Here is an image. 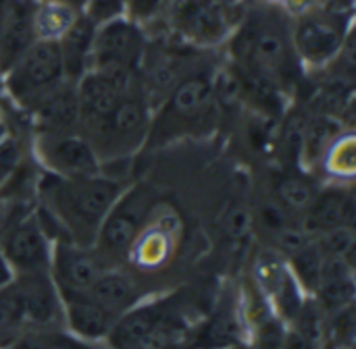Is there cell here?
I'll return each mask as SVG.
<instances>
[{
	"label": "cell",
	"mask_w": 356,
	"mask_h": 349,
	"mask_svg": "<svg viewBox=\"0 0 356 349\" xmlns=\"http://www.w3.org/2000/svg\"><path fill=\"white\" fill-rule=\"evenodd\" d=\"M232 58L252 90L277 92L292 83L298 56L292 44V19L277 6L252 8L232 40Z\"/></svg>",
	"instance_id": "cell-1"
},
{
	"label": "cell",
	"mask_w": 356,
	"mask_h": 349,
	"mask_svg": "<svg viewBox=\"0 0 356 349\" xmlns=\"http://www.w3.org/2000/svg\"><path fill=\"white\" fill-rule=\"evenodd\" d=\"M40 191L46 198V208L58 227L73 237V244L88 246L96 239V233L121 196L123 187L117 179L102 173L83 179H60L48 175L40 183Z\"/></svg>",
	"instance_id": "cell-2"
},
{
	"label": "cell",
	"mask_w": 356,
	"mask_h": 349,
	"mask_svg": "<svg viewBox=\"0 0 356 349\" xmlns=\"http://www.w3.org/2000/svg\"><path fill=\"white\" fill-rule=\"evenodd\" d=\"M150 102L144 85H138L123 96L115 110L83 137L92 144L98 158H123L142 146L146 135H150Z\"/></svg>",
	"instance_id": "cell-3"
},
{
	"label": "cell",
	"mask_w": 356,
	"mask_h": 349,
	"mask_svg": "<svg viewBox=\"0 0 356 349\" xmlns=\"http://www.w3.org/2000/svg\"><path fill=\"white\" fill-rule=\"evenodd\" d=\"M2 79L8 96L27 108L48 90L67 79L58 44L54 40H35Z\"/></svg>",
	"instance_id": "cell-4"
},
{
	"label": "cell",
	"mask_w": 356,
	"mask_h": 349,
	"mask_svg": "<svg viewBox=\"0 0 356 349\" xmlns=\"http://www.w3.org/2000/svg\"><path fill=\"white\" fill-rule=\"evenodd\" d=\"M154 202L156 191L148 185H134L127 191H121L96 233L100 254L121 256L127 252Z\"/></svg>",
	"instance_id": "cell-5"
},
{
	"label": "cell",
	"mask_w": 356,
	"mask_h": 349,
	"mask_svg": "<svg viewBox=\"0 0 356 349\" xmlns=\"http://www.w3.org/2000/svg\"><path fill=\"white\" fill-rule=\"evenodd\" d=\"M144 54L146 37L134 21L117 17L113 21L96 25L90 69L140 71Z\"/></svg>",
	"instance_id": "cell-6"
},
{
	"label": "cell",
	"mask_w": 356,
	"mask_h": 349,
	"mask_svg": "<svg viewBox=\"0 0 356 349\" xmlns=\"http://www.w3.org/2000/svg\"><path fill=\"white\" fill-rule=\"evenodd\" d=\"M38 158L46 171L60 179H83L100 173V158L77 131L40 133Z\"/></svg>",
	"instance_id": "cell-7"
},
{
	"label": "cell",
	"mask_w": 356,
	"mask_h": 349,
	"mask_svg": "<svg viewBox=\"0 0 356 349\" xmlns=\"http://www.w3.org/2000/svg\"><path fill=\"white\" fill-rule=\"evenodd\" d=\"M340 15L311 10L292 21V44L298 60L309 65H325L338 56L346 42V25Z\"/></svg>",
	"instance_id": "cell-8"
},
{
	"label": "cell",
	"mask_w": 356,
	"mask_h": 349,
	"mask_svg": "<svg viewBox=\"0 0 356 349\" xmlns=\"http://www.w3.org/2000/svg\"><path fill=\"white\" fill-rule=\"evenodd\" d=\"M0 252L10 264L13 273L27 275L50 271V246L38 214L27 212L19 216L0 239Z\"/></svg>",
	"instance_id": "cell-9"
},
{
	"label": "cell",
	"mask_w": 356,
	"mask_h": 349,
	"mask_svg": "<svg viewBox=\"0 0 356 349\" xmlns=\"http://www.w3.org/2000/svg\"><path fill=\"white\" fill-rule=\"evenodd\" d=\"M104 273L102 260L88 246L58 239L50 252V277L58 293L88 291Z\"/></svg>",
	"instance_id": "cell-10"
},
{
	"label": "cell",
	"mask_w": 356,
	"mask_h": 349,
	"mask_svg": "<svg viewBox=\"0 0 356 349\" xmlns=\"http://www.w3.org/2000/svg\"><path fill=\"white\" fill-rule=\"evenodd\" d=\"M213 102V81L207 75H188L171 90L161 112L159 127L173 123L175 127L202 117Z\"/></svg>",
	"instance_id": "cell-11"
},
{
	"label": "cell",
	"mask_w": 356,
	"mask_h": 349,
	"mask_svg": "<svg viewBox=\"0 0 356 349\" xmlns=\"http://www.w3.org/2000/svg\"><path fill=\"white\" fill-rule=\"evenodd\" d=\"M15 283L21 293L25 321L40 327H48L63 318V302L50 277V271L17 275Z\"/></svg>",
	"instance_id": "cell-12"
},
{
	"label": "cell",
	"mask_w": 356,
	"mask_h": 349,
	"mask_svg": "<svg viewBox=\"0 0 356 349\" xmlns=\"http://www.w3.org/2000/svg\"><path fill=\"white\" fill-rule=\"evenodd\" d=\"M40 125L42 133L75 131L77 127V90L75 81H60L35 102L27 106Z\"/></svg>",
	"instance_id": "cell-13"
},
{
	"label": "cell",
	"mask_w": 356,
	"mask_h": 349,
	"mask_svg": "<svg viewBox=\"0 0 356 349\" xmlns=\"http://www.w3.org/2000/svg\"><path fill=\"white\" fill-rule=\"evenodd\" d=\"M58 296L63 302V316L67 318V325L75 335L88 341H96L108 335L117 318L111 312H106L98 302H94L88 291H69Z\"/></svg>",
	"instance_id": "cell-14"
},
{
	"label": "cell",
	"mask_w": 356,
	"mask_h": 349,
	"mask_svg": "<svg viewBox=\"0 0 356 349\" xmlns=\"http://www.w3.org/2000/svg\"><path fill=\"white\" fill-rule=\"evenodd\" d=\"M307 212V233L319 235L323 231H330L334 227H353L355 216V200L346 189L330 187L325 191H317Z\"/></svg>",
	"instance_id": "cell-15"
},
{
	"label": "cell",
	"mask_w": 356,
	"mask_h": 349,
	"mask_svg": "<svg viewBox=\"0 0 356 349\" xmlns=\"http://www.w3.org/2000/svg\"><path fill=\"white\" fill-rule=\"evenodd\" d=\"M94 33H96V25L83 12H79L77 19L71 23V27L56 40L65 77L69 81L77 83L79 77L86 71H90Z\"/></svg>",
	"instance_id": "cell-16"
},
{
	"label": "cell",
	"mask_w": 356,
	"mask_h": 349,
	"mask_svg": "<svg viewBox=\"0 0 356 349\" xmlns=\"http://www.w3.org/2000/svg\"><path fill=\"white\" fill-rule=\"evenodd\" d=\"M33 29V0H23L8 29L0 37V77H4L10 67L27 52V48L35 42Z\"/></svg>",
	"instance_id": "cell-17"
},
{
	"label": "cell",
	"mask_w": 356,
	"mask_h": 349,
	"mask_svg": "<svg viewBox=\"0 0 356 349\" xmlns=\"http://www.w3.org/2000/svg\"><path fill=\"white\" fill-rule=\"evenodd\" d=\"M88 293L94 302H98L115 318H119L121 314L131 310L138 302L136 283L127 275L115 273V271H104L94 281V285L88 289Z\"/></svg>",
	"instance_id": "cell-18"
},
{
	"label": "cell",
	"mask_w": 356,
	"mask_h": 349,
	"mask_svg": "<svg viewBox=\"0 0 356 349\" xmlns=\"http://www.w3.org/2000/svg\"><path fill=\"white\" fill-rule=\"evenodd\" d=\"M161 316L163 312L159 306H134L115 321L106 337L115 349H138L140 341L148 335V331L159 323Z\"/></svg>",
	"instance_id": "cell-19"
},
{
	"label": "cell",
	"mask_w": 356,
	"mask_h": 349,
	"mask_svg": "<svg viewBox=\"0 0 356 349\" xmlns=\"http://www.w3.org/2000/svg\"><path fill=\"white\" fill-rule=\"evenodd\" d=\"M79 12H75L69 6L56 4V2H40L33 0V29L38 40H58L71 23L77 19Z\"/></svg>",
	"instance_id": "cell-20"
},
{
	"label": "cell",
	"mask_w": 356,
	"mask_h": 349,
	"mask_svg": "<svg viewBox=\"0 0 356 349\" xmlns=\"http://www.w3.org/2000/svg\"><path fill=\"white\" fill-rule=\"evenodd\" d=\"M317 196V187L302 177H286L277 183V204L290 212H305Z\"/></svg>",
	"instance_id": "cell-21"
},
{
	"label": "cell",
	"mask_w": 356,
	"mask_h": 349,
	"mask_svg": "<svg viewBox=\"0 0 356 349\" xmlns=\"http://www.w3.org/2000/svg\"><path fill=\"white\" fill-rule=\"evenodd\" d=\"M292 269L296 279L307 291H317L319 281H321V269H323V256L319 254L317 246L309 241L302 250L290 256Z\"/></svg>",
	"instance_id": "cell-22"
},
{
	"label": "cell",
	"mask_w": 356,
	"mask_h": 349,
	"mask_svg": "<svg viewBox=\"0 0 356 349\" xmlns=\"http://www.w3.org/2000/svg\"><path fill=\"white\" fill-rule=\"evenodd\" d=\"M325 167L336 177L355 175V137L353 133L340 135L334 144L325 148Z\"/></svg>",
	"instance_id": "cell-23"
},
{
	"label": "cell",
	"mask_w": 356,
	"mask_h": 349,
	"mask_svg": "<svg viewBox=\"0 0 356 349\" xmlns=\"http://www.w3.org/2000/svg\"><path fill=\"white\" fill-rule=\"evenodd\" d=\"M317 241H313L323 258H346L355 250V231L353 227H334L330 231H323L315 235Z\"/></svg>",
	"instance_id": "cell-24"
},
{
	"label": "cell",
	"mask_w": 356,
	"mask_h": 349,
	"mask_svg": "<svg viewBox=\"0 0 356 349\" xmlns=\"http://www.w3.org/2000/svg\"><path fill=\"white\" fill-rule=\"evenodd\" d=\"M23 323H25L23 302H21L19 287L13 279L10 283L0 287V333L13 331Z\"/></svg>",
	"instance_id": "cell-25"
},
{
	"label": "cell",
	"mask_w": 356,
	"mask_h": 349,
	"mask_svg": "<svg viewBox=\"0 0 356 349\" xmlns=\"http://www.w3.org/2000/svg\"><path fill=\"white\" fill-rule=\"evenodd\" d=\"M127 0H88L83 6V15L94 23L102 25L106 21H113L117 17H123Z\"/></svg>",
	"instance_id": "cell-26"
},
{
	"label": "cell",
	"mask_w": 356,
	"mask_h": 349,
	"mask_svg": "<svg viewBox=\"0 0 356 349\" xmlns=\"http://www.w3.org/2000/svg\"><path fill=\"white\" fill-rule=\"evenodd\" d=\"M165 254H167V239L163 237V233H150L140 241L138 262L144 266H154L156 262H161Z\"/></svg>",
	"instance_id": "cell-27"
},
{
	"label": "cell",
	"mask_w": 356,
	"mask_h": 349,
	"mask_svg": "<svg viewBox=\"0 0 356 349\" xmlns=\"http://www.w3.org/2000/svg\"><path fill=\"white\" fill-rule=\"evenodd\" d=\"M19 169V150L10 142L0 144V187L8 181V177Z\"/></svg>",
	"instance_id": "cell-28"
},
{
	"label": "cell",
	"mask_w": 356,
	"mask_h": 349,
	"mask_svg": "<svg viewBox=\"0 0 356 349\" xmlns=\"http://www.w3.org/2000/svg\"><path fill=\"white\" fill-rule=\"evenodd\" d=\"M21 4H23V0H0V37L8 29V25L15 19Z\"/></svg>",
	"instance_id": "cell-29"
},
{
	"label": "cell",
	"mask_w": 356,
	"mask_h": 349,
	"mask_svg": "<svg viewBox=\"0 0 356 349\" xmlns=\"http://www.w3.org/2000/svg\"><path fill=\"white\" fill-rule=\"evenodd\" d=\"M13 279H15V273H13L10 264L6 262L4 254L0 252V287H2V285H6V283H10Z\"/></svg>",
	"instance_id": "cell-30"
},
{
	"label": "cell",
	"mask_w": 356,
	"mask_h": 349,
	"mask_svg": "<svg viewBox=\"0 0 356 349\" xmlns=\"http://www.w3.org/2000/svg\"><path fill=\"white\" fill-rule=\"evenodd\" d=\"M40 2H56V4H63V6L73 8L75 12H83V6H86L88 0H40Z\"/></svg>",
	"instance_id": "cell-31"
},
{
	"label": "cell",
	"mask_w": 356,
	"mask_h": 349,
	"mask_svg": "<svg viewBox=\"0 0 356 349\" xmlns=\"http://www.w3.org/2000/svg\"><path fill=\"white\" fill-rule=\"evenodd\" d=\"M67 349H92V348H88V346H75V348H73V346H71V348H67Z\"/></svg>",
	"instance_id": "cell-32"
}]
</instances>
